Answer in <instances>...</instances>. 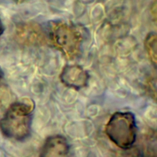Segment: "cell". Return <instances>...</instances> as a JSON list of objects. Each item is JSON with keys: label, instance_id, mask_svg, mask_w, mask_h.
<instances>
[{"label": "cell", "instance_id": "7a4b0ae2", "mask_svg": "<svg viewBox=\"0 0 157 157\" xmlns=\"http://www.w3.org/2000/svg\"><path fill=\"white\" fill-rule=\"evenodd\" d=\"M105 132L112 142L122 149H129L136 139L137 128L133 113L129 112L114 113L105 126Z\"/></svg>", "mask_w": 157, "mask_h": 157}, {"label": "cell", "instance_id": "ba28073f", "mask_svg": "<svg viewBox=\"0 0 157 157\" xmlns=\"http://www.w3.org/2000/svg\"><path fill=\"white\" fill-rule=\"evenodd\" d=\"M3 31V28H2V22L0 20V36L1 35V34L2 33Z\"/></svg>", "mask_w": 157, "mask_h": 157}, {"label": "cell", "instance_id": "6da1fadb", "mask_svg": "<svg viewBox=\"0 0 157 157\" xmlns=\"http://www.w3.org/2000/svg\"><path fill=\"white\" fill-rule=\"evenodd\" d=\"M33 104L27 102H16L8 108L0 120L2 134L12 139L22 140L30 134Z\"/></svg>", "mask_w": 157, "mask_h": 157}, {"label": "cell", "instance_id": "52a82bcc", "mask_svg": "<svg viewBox=\"0 0 157 157\" xmlns=\"http://www.w3.org/2000/svg\"><path fill=\"white\" fill-rule=\"evenodd\" d=\"M144 45L150 59L154 65H156L157 59V37L155 33H151L147 36Z\"/></svg>", "mask_w": 157, "mask_h": 157}, {"label": "cell", "instance_id": "3957f363", "mask_svg": "<svg viewBox=\"0 0 157 157\" xmlns=\"http://www.w3.org/2000/svg\"><path fill=\"white\" fill-rule=\"evenodd\" d=\"M50 36L53 45L67 58H74L79 53L82 37L73 26L65 23H57L53 25Z\"/></svg>", "mask_w": 157, "mask_h": 157}, {"label": "cell", "instance_id": "277c9868", "mask_svg": "<svg viewBox=\"0 0 157 157\" xmlns=\"http://www.w3.org/2000/svg\"><path fill=\"white\" fill-rule=\"evenodd\" d=\"M17 40L26 45H40L45 44V34L37 24L24 23L18 25L16 29Z\"/></svg>", "mask_w": 157, "mask_h": 157}, {"label": "cell", "instance_id": "9c48e42d", "mask_svg": "<svg viewBox=\"0 0 157 157\" xmlns=\"http://www.w3.org/2000/svg\"><path fill=\"white\" fill-rule=\"evenodd\" d=\"M13 1H16L17 2H23V1H25L26 0H13Z\"/></svg>", "mask_w": 157, "mask_h": 157}, {"label": "cell", "instance_id": "30bf717a", "mask_svg": "<svg viewBox=\"0 0 157 157\" xmlns=\"http://www.w3.org/2000/svg\"><path fill=\"white\" fill-rule=\"evenodd\" d=\"M1 80H2V74L0 72V85H1Z\"/></svg>", "mask_w": 157, "mask_h": 157}, {"label": "cell", "instance_id": "8992f818", "mask_svg": "<svg viewBox=\"0 0 157 157\" xmlns=\"http://www.w3.org/2000/svg\"><path fill=\"white\" fill-rule=\"evenodd\" d=\"M69 146L66 139L60 135L48 137L39 154V157H69Z\"/></svg>", "mask_w": 157, "mask_h": 157}, {"label": "cell", "instance_id": "5b68a950", "mask_svg": "<svg viewBox=\"0 0 157 157\" xmlns=\"http://www.w3.org/2000/svg\"><path fill=\"white\" fill-rule=\"evenodd\" d=\"M88 78L87 72L78 65L65 66L60 74V79L63 84L75 90H80L86 86Z\"/></svg>", "mask_w": 157, "mask_h": 157}]
</instances>
